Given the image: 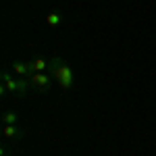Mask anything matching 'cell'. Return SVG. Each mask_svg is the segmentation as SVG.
<instances>
[{
    "instance_id": "obj_2",
    "label": "cell",
    "mask_w": 156,
    "mask_h": 156,
    "mask_svg": "<svg viewBox=\"0 0 156 156\" xmlns=\"http://www.w3.org/2000/svg\"><path fill=\"white\" fill-rule=\"evenodd\" d=\"M2 83H4V87L11 92L12 96H19V98H25L27 96V87H29V79H12L11 75H9V71H2Z\"/></svg>"
},
{
    "instance_id": "obj_6",
    "label": "cell",
    "mask_w": 156,
    "mask_h": 156,
    "mask_svg": "<svg viewBox=\"0 0 156 156\" xmlns=\"http://www.w3.org/2000/svg\"><path fill=\"white\" fill-rule=\"evenodd\" d=\"M46 23L50 25V27H58L60 23H62V15H60L58 11H52L46 15Z\"/></svg>"
},
{
    "instance_id": "obj_7",
    "label": "cell",
    "mask_w": 156,
    "mask_h": 156,
    "mask_svg": "<svg viewBox=\"0 0 156 156\" xmlns=\"http://www.w3.org/2000/svg\"><path fill=\"white\" fill-rule=\"evenodd\" d=\"M29 65H31V69H34L36 73H46L50 62H46L44 58H34V60H29Z\"/></svg>"
},
{
    "instance_id": "obj_1",
    "label": "cell",
    "mask_w": 156,
    "mask_h": 156,
    "mask_svg": "<svg viewBox=\"0 0 156 156\" xmlns=\"http://www.w3.org/2000/svg\"><path fill=\"white\" fill-rule=\"evenodd\" d=\"M48 69H50L52 77L58 81V85L62 87V90H71L75 77H73V69L67 65V60H62L60 56H54V58L50 60Z\"/></svg>"
},
{
    "instance_id": "obj_5",
    "label": "cell",
    "mask_w": 156,
    "mask_h": 156,
    "mask_svg": "<svg viewBox=\"0 0 156 156\" xmlns=\"http://www.w3.org/2000/svg\"><path fill=\"white\" fill-rule=\"evenodd\" d=\"M2 135H4V140H12V142H19L21 137H23V131L17 127V125H4V129H2Z\"/></svg>"
},
{
    "instance_id": "obj_3",
    "label": "cell",
    "mask_w": 156,
    "mask_h": 156,
    "mask_svg": "<svg viewBox=\"0 0 156 156\" xmlns=\"http://www.w3.org/2000/svg\"><path fill=\"white\" fill-rule=\"evenodd\" d=\"M29 83H31V87L36 90L37 94H46L50 90V85H52V79H50V75H46V73H34L29 77Z\"/></svg>"
},
{
    "instance_id": "obj_4",
    "label": "cell",
    "mask_w": 156,
    "mask_h": 156,
    "mask_svg": "<svg viewBox=\"0 0 156 156\" xmlns=\"http://www.w3.org/2000/svg\"><path fill=\"white\" fill-rule=\"evenodd\" d=\"M11 67H12V71L17 73V75H21V77H25V79H29V77L36 73L34 69H31L29 62H21V60H12Z\"/></svg>"
},
{
    "instance_id": "obj_8",
    "label": "cell",
    "mask_w": 156,
    "mask_h": 156,
    "mask_svg": "<svg viewBox=\"0 0 156 156\" xmlns=\"http://www.w3.org/2000/svg\"><path fill=\"white\" fill-rule=\"evenodd\" d=\"M2 121H4V125H17V112H4Z\"/></svg>"
}]
</instances>
